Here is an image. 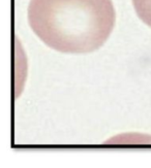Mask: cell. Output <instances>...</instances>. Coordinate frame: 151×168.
Listing matches in <instances>:
<instances>
[{
	"mask_svg": "<svg viewBox=\"0 0 151 168\" xmlns=\"http://www.w3.org/2000/svg\"><path fill=\"white\" fill-rule=\"evenodd\" d=\"M112 0H30L28 23L38 38L61 53L100 49L115 25Z\"/></svg>",
	"mask_w": 151,
	"mask_h": 168,
	"instance_id": "1",
	"label": "cell"
},
{
	"mask_svg": "<svg viewBox=\"0 0 151 168\" xmlns=\"http://www.w3.org/2000/svg\"><path fill=\"white\" fill-rule=\"evenodd\" d=\"M138 17L151 27V0H132Z\"/></svg>",
	"mask_w": 151,
	"mask_h": 168,
	"instance_id": "2",
	"label": "cell"
}]
</instances>
